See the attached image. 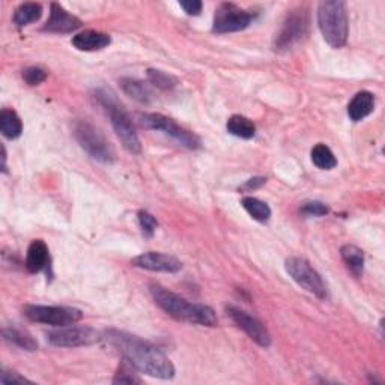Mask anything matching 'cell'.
<instances>
[{
    "label": "cell",
    "mask_w": 385,
    "mask_h": 385,
    "mask_svg": "<svg viewBox=\"0 0 385 385\" xmlns=\"http://www.w3.org/2000/svg\"><path fill=\"white\" fill-rule=\"evenodd\" d=\"M103 339L137 372L158 379H172L175 376L173 363L153 343L119 329H107Z\"/></svg>",
    "instance_id": "6da1fadb"
},
{
    "label": "cell",
    "mask_w": 385,
    "mask_h": 385,
    "mask_svg": "<svg viewBox=\"0 0 385 385\" xmlns=\"http://www.w3.org/2000/svg\"><path fill=\"white\" fill-rule=\"evenodd\" d=\"M149 292L153 295L155 304L176 321L202 327H215L218 324L217 314L210 306L190 302L160 284H150Z\"/></svg>",
    "instance_id": "7a4b0ae2"
},
{
    "label": "cell",
    "mask_w": 385,
    "mask_h": 385,
    "mask_svg": "<svg viewBox=\"0 0 385 385\" xmlns=\"http://www.w3.org/2000/svg\"><path fill=\"white\" fill-rule=\"evenodd\" d=\"M95 98L104 108L106 115L110 118V122H112L113 130L119 137V140L122 142L123 148L131 154H140L142 143L139 135H137L133 118L127 112L125 106L118 100L116 93L110 89L101 88L95 91Z\"/></svg>",
    "instance_id": "3957f363"
},
{
    "label": "cell",
    "mask_w": 385,
    "mask_h": 385,
    "mask_svg": "<svg viewBox=\"0 0 385 385\" xmlns=\"http://www.w3.org/2000/svg\"><path fill=\"white\" fill-rule=\"evenodd\" d=\"M318 24L324 39L333 48H342L349 35V20L346 4L340 0H327L318 8Z\"/></svg>",
    "instance_id": "277c9868"
},
{
    "label": "cell",
    "mask_w": 385,
    "mask_h": 385,
    "mask_svg": "<svg viewBox=\"0 0 385 385\" xmlns=\"http://www.w3.org/2000/svg\"><path fill=\"white\" fill-rule=\"evenodd\" d=\"M309 34V12L306 8H297L286 16L280 32L274 39V50L284 53L292 50Z\"/></svg>",
    "instance_id": "5b68a950"
},
{
    "label": "cell",
    "mask_w": 385,
    "mask_h": 385,
    "mask_svg": "<svg viewBox=\"0 0 385 385\" xmlns=\"http://www.w3.org/2000/svg\"><path fill=\"white\" fill-rule=\"evenodd\" d=\"M74 135L80 146L86 153L101 163H112L116 157L113 146L108 143L106 137L88 120H77L74 125Z\"/></svg>",
    "instance_id": "8992f818"
},
{
    "label": "cell",
    "mask_w": 385,
    "mask_h": 385,
    "mask_svg": "<svg viewBox=\"0 0 385 385\" xmlns=\"http://www.w3.org/2000/svg\"><path fill=\"white\" fill-rule=\"evenodd\" d=\"M137 119H139L140 125L143 128L161 131L166 135H169L175 142H178L188 149L200 148V139L195 133H190L185 128L180 127L173 119L168 116L160 115V113H140V115H137Z\"/></svg>",
    "instance_id": "52a82bcc"
},
{
    "label": "cell",
    "mask_w": 385,
    "mask_h": 385,
    "mask_svg": "<svg viewBox=\"0 0 385 385\" xmlns=\"http://www.w3.org/2000/svg\"><path fill=\"white\" fill-rule=\"evenodd\" d=\"M23 313L29 321L46 324L53 327H68L74 325L83 318V313L73 307H58V306H38L27 304L23 307Z\"/></svg>",
    "instance_id": "ba28073f"
},
{
    "label": "cell",
    "mask_w": 385,
    "mask_h": 385,
    "mask_svg": "<svg viewBox=\"0 0 385 385\" xmlns=\"http://www.w3.org/2000/svg\"><path fill=\"white\" fill-rule=\"evenodd\" d=\"M256 19V14L240 8L235 4L225 2L215 9L212 31L215 34L240 32L249 27Z\"/></svg>",
    "instance_id": "9c48e42d"
},
{
    "label": "cell",
    "mask_w": 385,
    "mask_h": 385,
    "mask_svg": "<svg viewBox=\"0 0 385 385\" xmlns=\"http://www.w3.org/2000/svg\"><path fill=\"white\" fill-rule=\"evenodd\" d=\"M284 268L289 276L292 277L302 289L313 294L321 299L327 298V286L321 277V274L316 271L306 259L302 257H289L284 262Z\"/></svg>",
    "instance_id": "30bf717a"
},
{
    "label": "cell",
    "mask_w": 385,
    "mask_h": 385,
    "mask_svg": "<svg viewBox=\"0 0 385 385\" xmlns=\"http://www.w3.org/2000/svg\"><path fill=\"white\" fill-rule=\"evenodd\" d=\"M103 339L98 332L91 327H58V329L47 334L50 345L56 348H78L89 346Z\"/></svg>",
    "instance_id": "8fae6325"
},
{
    "label": "cell",
    "mask_w": 385,
    "mask_h": 385,
    "mask_svg": "<svg viewBox=\"0 0 385 385\" xmlns=\"http://www.w3.org/2000/svg\"><path fill=\"white\" fill-rule=\"evenodd\" d=\"M226 312L229 314V318L233 321V324H235L240 329H242V332L249 336L255 343H257L259 346L268 348L271 345L270 332L262 322L255 318V316L249 314L247 312H244L235 306L226 307Z\"/></svg>",
    "instance_id": "7c38bea8"
},
{
    "label": "cell",
    "mask_w": 385,
    "mask_h": 385,
    "mask_svg": "<svg viewBox=\"0 0 385 385\" xmlns=\"http://www.w3.org/2000/svg\"><path fill=\"white\" fill-rule=\"evenodd\" d=\"M131 265L155 272H178L183 270V262L180 259L158 252H148L135 256L131 260Z\"/></svg>",
    "instance_id": "4fadbf2b"
},
{
    "label": "cell",
    "mask_w": 385,
    "mask_h": 385,
    "mask_svg": "<svg viewBox=\"0 0 385 385\" xmlns=\"http://www.w3.org/2000/svg\"><path fill=\"white\" fill-rule=\"evenodd\" d=\"M81 20L68 12L61 4L50 5V17L44 24L43 31L50 34H71L81 27Z\"/></svg>",
    "instance_id": "5bb4252c"
},
{
    "label": "cell",
    "mask_w": 385,
    "mask_h": 385,
    "mask_svg": "<svg viewBox=\"0 0 385 385\" xmlns=\"http://www.w3.org/2000/svg\"><path fill=\"white\" fill-rule=\"evenodd\" d=\"M50 265V252L43 240H34L27 249L26 268L29 272L36 274Z\"/></svg>",
    "instance_id": "9a60e30c"
},
{
    "label": "cell",
    "mask_w": 385,
    "mask_h": 385,
    "mask_svg": "<svg viewBox=\"0 0 385 385\" xmlns=\"http://www.w3.org/2000/svg\"><path fill=\"white\" fill-rule=\"evenodd\" d=\"M112 44V38L96 31H85L73 38V46L80 51H98Z\"/></svg>",
    "instance_id": "2e32d148"
},
{
    "label": "cell",
    "mask_w": 385,
    "mask_h": 385,
    "mask_svg": "<svg viewBox=\"0 0 385 385\" xmlns=\"http://www.w3.org/2000/svg\"><path fill=\"white\" fill-rule=\"evenodd\" d=\"M375 108V96L367 91H361L354 95V98L348 104V116L354 122H360L367 118Z\"/></svg>",
    "instance_id": "e0dca14e"
},
{
    "label": "cell",
    "mask_w": 385,
    "mask_h": 385,
    "mask_svg": "<svg viewBox=\"0 0 385 385\" xmlns=\"http://www.w3.org/2000/svg\"><path fill=\"white\" fill-rule=\"evenodd\" d=\"M2 334H4V339L8 343H11V345L17 346L20 349L31 351V352L38 349V342L29 333L24 332V329H21V328L5 327L2 329Z\"/></svg>",
    "instance_id": "ac0fdd59"
},
{
    "label": "cell",
    "mask_w": 385,
    "mask_h": 385,
    "mask_svg": "<svg viewBox=\"0 0 385 385\" xmlns=\"http://www.w3.org/2000/svg\"><path fill=\"white\" fill-rule=\"evenodd\" d=\"M340 255L343 262L346 264L348 270L354 274L355 277H361L363 276V270H364V253L359 247H355L352 244L343 245L340 249Z\"/></svg>",
    "instance_id": "d6986e66"
},
{
    "label": "cell",
    "mask_w": 385,
    "mask_h": 385,
    "mask_svg": "<svg viewBox=\"0 0 385 385\" xmlns=\"http://www.w3.org/2000/svg\"><path fill=\"white\" fill-rule=\"evenodd\" d=\"M0 131L6 139H19L23 133V122L12 108H4L0 113Z\"/></svg>",
    "instance_id": "ffe728a7"
},
{
    "label": "cell",
    "mask_w": 385,
    "mask_h": 385,
    "mask_svg": "<svg viewBox=\"0 0 385 385\" xmlns=\"http://www.w3.org/2000/svg\"><path fill=\"white\" fill-rule=\"evenodd\" d=\"M227 133L235 135V137H240V139H253V137L256 135V125L255 122L249 118L245 116H241V115H233L229 118L227 120Z\"/></svg>",
    "instance_id": "44dd1931"
},
{
    "label": "cell",
    "mask_w": 385,
    "mask_h": 385,
    "mask_svg": "<svg viewBox=\"0 0 385 385\" xmlns=\"http://www.w3.org/2000/svg\"><path fill=\"white\" fill-rule=\"evenodd\" d=\"M120 88L128 96H131L133 100L142 104H149L153 101V92H150V89L140 80L125 77L120 80Z\"/></svg>",
    "instance_id": "7402d4cb"
},
{
    "label": "cell",
    "mask_w": 385,
    "mask_h": 385,
    "mask_svg": "<svg viewBox=\"0 0 385 385\" xmlns=\"http://www.w3.org/2000/svg\"><path fill=\"white\" fill-rule=\"evenodd\" d=\"M41 16H43V6H41L39 4L26 2V4H21L16 9L12 20H14V24H17L19 27H24L38 21Z\"/></svg>",
    "instance_id": "603a6c76"
},
{
    "label": "cell",
    "mask_w": 385,
    "mask_h": 385,
    "mask_svg": "<svg viewBox=\"0 0 385 385\" xmlns=\"http://www.w3.org/2000/svg\"><path fill=\"white\" fill-rule=\"evenodd\" d=\"M241 203H242V208L249 212L256 220V222L267 223L268 220L271 218V208L265 202L259 200L257 197L245 196V197H242Z\"/></svg>",
    "instance_id": "cb8c5ba5"
},
{
    "label": "cell",
    "mask_w": 385,
    "mask_h": 385,
    "mask_svg": "<svg viewBox=\"0 0 385 385\" xmlns=\"http://www.w3.org/2000/svg\"><path fill=\"white\" fill-rule=\"evenodd\" d=\"M312 161L316 168L322 170H332L337 166V158L333 150L324 143H318L312 149Z\"/></svg>",
    "instance_id": "d4e9b609"
},
{
    "label": "cell",
    "mask_w": 385,
    "mask_h": 385,
    "mask_svg": "<svg viewBox=\"0 0 385 385\" xmlns=\"http://www.w3.org/2000/svg\"><path fill=\"white\" fill-rule=\"evenodd\" d=\"M146 76L150 83L163 91L173 89L178 85V80L173 76L160 70H154V68H149V70L146 71Z\"/></svg>",
    "instance_id": "484cf974"
},
{
    "label": "cell",
    "mask_w": 385,
    "mask_h": 385,
    "mask_svg": "<svg viewBox=\"0 0 385 385\" xmlns=\"http://www.w3.org/2000/svg\"><path fill=\"white\" fill-rule=\"evenodd\" d=\"M134 372L135 369L123 360L118 369V372L115 374L113 384H142V379Z\"/></svg>",
    "instance_id": "4316f807"
},
{
    "label": "cell",
    "mask_w": 385,
    "mask_h": 385,
    "mask_svg": "<svg viewBox=\"0 0 385 385\" xmlns=\"http://www.w3.org/2000/svg\"><path fill=\"white\" fill-rule=\"evenodd\" d=\"M23 78L29 86H38L44 83L47 78V73L39 66H29L23 71Z\"/></svg>",
    "instance_id": "83f0119b"
},
{
    "label": "cell",
    "mask_w": 385,
    "mask_h": 385,
    "mask_svg": "<svg viewBox=\"0 0 385 385\" xmlns=\"http://www.w3.org/2000/svg\"><path fill=\"white\" fill-rule=\"evenodd\" d=\"M139 225L142 227V232L145 237H153L157 227H158V222L155 220L154 215H150L148 211H139Z\"/></svg>",
    "instance_id": "f1b7e54d"
},
{
    "label": "cell",
    "mask_w": 385,
    "mask_h": 385,
    "mask_svg": "<svg viewBox=\"0 0 385 385\" xmlns=\"http://www.w3.org/2000/svg\"><path fill=\"white\" fill-rule=\"evenodd\" d=\"M299 212L304 217H322L328 214V208L327 205H324L322 202H306L302 203V206L299 208Z\"/></svg>",
    "instance_id": "f546056e"
},
{
    "label": "cell",
    "mask_w": 385,
    "mask_h": 385,
    "mask_svg": "<svg viewBox=\"0 0 385 385\" xmlns=\"http://www.w3.org/2000/svg\"><path fill=\"white\" fill-rule=\"evenodd\" d=\"M0 382H2L4 385H6V384H31L29 379L17 374L16 370H6V369L2 370V375H0Z\"/></svg>",
    "instance_id": "4dcf8cb0"
},
{
    "label": "cell",
    "mask_w": 385,
    "mask_h": 385,
    "mask_svg": "<svg viewBox=\"0 0 385 385\" xmlns=\"http://www.w3.org/2000/svg\"><path fill=\"white\" fill-rule=\"evenodd\" d=\"M180 6L185 11L187 16H199L203 5L199 0H187V2H180Z\"/></svg>",
    "instance_id": "1f68e13d"
},
{
    "label": "cell",
    "mask_w": 385,
    "mask_h": 385,
    "mask_svg": "<svg viewBox=\"0 0 385 385\" xmlns=\"http://www.w3.org/2000/svg\"><path fill=\"white\" fill-rule=\"evenodd\" d=\"M267 183V178H262V176H257V178H252V180L247 181L242 187V190H247V191H252V190H257L262 187L264 184Z\"/></svg>",
    "instance_id": "d6a6232c"
}]
</instances>
